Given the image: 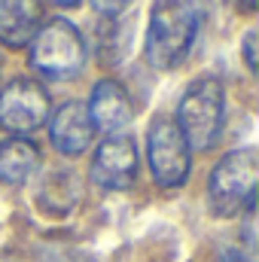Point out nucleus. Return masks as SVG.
<instances>
[{
    "label": "nucleus",
    "instance_id": "obj_1",
    "mask_svg": "<svg viewBox=\"0 0 259 262\" xmlns=\"http://www.w3.org/2000/svg\"><path fill=\"white\" fill-rule=\"evenodd\" d=\"M198 34V9L192 0H156L146 28V61L156 70L177 67Z\"/></svg>",
    "mask_w": 259,
    "mask_h": 262
},
{
    "label": "nucleus",
    "instance_id": "obj_2",
    "mask_svg": "<svg viewBox=\"0 0 259 262\" xmlns=\"http://www.w3.org/2000/svg\"><path fill=\"white\" fill-rule=\"evenodd\" d=\"M259 183V152L253 146L226 152L207 183L210 207L220 216H235L241 207H253Z\"/></svg>",
    "mask_w": 259,
    "mask_h": 262
},
{
    "label": "nucleus",
    "instance_id": "obj_3",
    "mask_svg": "<svg viewBox=\"0 0 259 262\" xmlns=\"http://www.w3.org/2000/svg\"><path fill=\"white\" fill-rule=\"evenodd\" d=\"M223 110H226V95L220 79L201 76L183 92L180 107H177V128L183 140L192 149H207L217 143L223 128Z\"/></svg>",
    "mask_w": 259,
    "mask_h": 262
},
{
    "label": "nucleus",
    "instance_id": "obj_4",
    "mask_svg": "<svg viewBox=\"0 0 259 262\" xmlns=\"http://www.w3.org/2000/svg\"><path fill=\"white\" fill-rule=\"evenodd\" d=\"M85 64V40L67 18H52L31 40V67L49 79L76 76Z\"/></svg>",
    "mask_w": 259,
    "mask_h": 262
},
{
    "label": "nucleus",
    "instance_id": "obj_5",
    "mask_svg": "<svg viewBox=\"0 0 259 262\" xmlns=\"http://www.w3.org/2000/svg\"><path fill=\"white\" fill-rule=\"evenodd\" d=\"M146 156H149V168L159 186L174 189L180 183H186L189 177V143L183 140V134L177 128L174 119L159 116L153 119V125L146 131Z\"/></svg>",
    "mask_w": 259,
    "mask_h": 262
},
{
    "label": "nucleus",
    "instance_id": "obj_6",
    "mask_svg": "<svg viewBox=\"0 0 259 262\" xmlns=\"http://www.w3.org/2000/svg\"><path fill=\"white\" fill-rule=\"evenodd\" d=\"M46 119H49V95L37 79L18 76V79L3 85V92H0V125L6 131H12L18 137V134L37 131Z\"/></svg>",
    "mask_w": 259,
    "mask_h": 262
},
{
    "label": "nucleus",
    "instance_id": "obj_7",
    "mask_svg": "<svg viewBox=\"0 0 259 262\" xmlns=\"http://www.w3.org/2000/svg\"><path fill=\"white\" fill-rule=\"evenodd\" d=\"M137 143L128 134H110L92 159V180L104 189H128L137 177Z\"/></svg>",
    "mask_w": 259,
    "mask_h": 262
},
{
    "label": "nucleus",
    "instance_id": "obj_8",
    "mask_svg": "<svg viewBox=\"0 0 259 262\" xmlns=\"http://www.w3.org/2000/svg\"><path fill=\"white\" fill-rule=\"evenodd\" d=\"M49 137H52V146L64 156H82L95 137V125H92V116L85 110V104L79 101H67L55 110L52 122H49Z\"/></svg>",
    "mask_w": 259,
    "mask_h": 262
},
{
    "label": "nucleus",
    "instance_id": "obj_9",
    "mask_svg": "<svg viewBox=\"0 0 259 262\" xmlns=\"http://www.w3.org/2000/svg\"><path fill=\"white\" fill-rule=\"evenodd\" d=\"M89 116H92V125L104 131H119L125 128L134 116V107H131L128 92L113 82V79H101L95 89H92V101H89Z\"/></svg>",
    "mask_w": 259,
    "mask_h": 262
},
{
    "label": "nucleus",
    "instance_id": "obj_10",
    "mask_svg": "<svg viewBox=\"0 0 259 262\" xmlns=\"http://www.w3.org/2000/svg\"><path fill=\"white\" fill-rule=\"evenodd\" d=\"M40 0H0V43L12 49L28 46L40 31Z\"/></svg>",
    "mask_w": 259,
    "mask_h": 262
},
{
    "label": "nucleus",
    "instance_id": "obj_11",
    "mask_svg": "<svg viewBox=\"0 0 259 262\" xmlns=\"http://www.w3.org/2000/svg\"><path fill=\"white\" fill-rule=\"evenodd\" d=\"M40 168V149L37 143L25 137H9L0 143V180L6 186H21L34 177Z\"/></svg>",
    "mask_w": 259,
    "mask_h": 262
},
{
    "label": "nucleus",
    "instance_id": "obj_12",
    "mask_svg": "<svg viewBox=\"0 0 259 262\" xmlns=\"http://www.w3.org/2000/svg\"><path fill=\"white\" fill-rule=\"evenodd\" d=\"M128 3H131V0H92V6H95L101 15H110V18H113V15H119Z\"/></svg>",
    "mask_w": 259,
    "mask_h": 262
},
{
    "label": "nucleus",
    "instance_id": "obj_13",
    "mask_svg": "<svg viewBox=\"0 0 259 262\" xmlns=\"http://www.w3.org/2000/svg\"><path fill=\"white\" fill-rule=\"evenodd\" d=\"M244 61L250 67V73H256V31H247V37H244Z\"/></svg>",
    "mask_w": 259,
    "mask_h": 262
},
{
    "label": "nucleus",
    "instance_id": "obj_14",
    "mask_svg": "<svg viewBox=\"0 0 259 262\" xmlns=\"http://www.w3.org/2000/svg\"><path fill=\"white\" fill-rule=\"evenodd\" d=\"M220 262H256V259H253V253H250V250L232 247V250H226V253H223V259H220Z\"/></svg>",
    "mask_w": 259,
    "mask_h": 262
},
{
    "label": "nucleus",
    "instance_id": "obj_15",
    "mask_svg": "<svg viewBox=\"0 0 259 262\" xmlns=\"http://www.w3.org/2000/svg\"><path fill=\"white\" fill-rule=\"evenodd\" d=\"M241 6H244V9L250 12V9H256V0H241Z\"/></svg>",
    "mask_w": 259,
    "mask_h": 262
},
{
    "label": "nucleus",
    "instance_id": "obj_16",
    "mask_svg": "<svg viewBox=\"0 0 259 262\" xmlns=\"http://www.w3.org/2000/svg\"><path fill=\"white\" fill-rule=\"evenodd\" d=\"M52 3H58V6H76L79 0H52Z\"/></svg>",
    "mask_w": 259,
    "mask_h": 262
},
{
    "label": "nucleus",
    "instance_id": "obj_17",
    "mask_svg": "<svg viewBox=\"0 0 259 262\" xmlns=\"http://www.w3.org/2000/svg\"><path fill=\"white\" fill-rule=\"evenodd\" d=\"M64 262H89V259H64Z\"/></svg>",
    "mask_w": 259,
    "mask_h": 262
}]
</instances>
